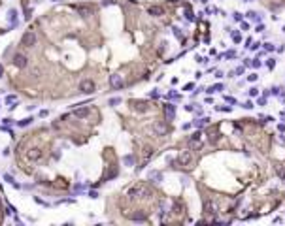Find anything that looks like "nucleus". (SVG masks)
<instances>
[{
    "mask_svg": "<svg viewBox=\"0 0 285 226\" xmlns=\"http://www.w3.org/2000/svg\"><path fill=\"white\" fill-rule=\"evenodd\" d=\"M34 43H36V34L32 32V30L25 32L23 38H21V45H23V47H32Z\"/></svg>",
    "mask_w": 285,
    "mask_h": 226,
    "instance_id": "nucleus-1",
    "label": "nucleus"
},
{
    "mask_svg": "<svg viewBox=\"0 0 285 226\" xmlns=\"http://www.w3.org/2000/svg\"><path fill=\"white\" fill-rule=\"evenodd\" d=\"M79 90H81V92H85V94H91L93 90H94V81H91V79L81 81V83H79Z\"/></svg>",
    "mask_w": 285,
    "mask_h": 226,
    "instance_id": "nucleus-2",
    "label": "nucleus"
},
{
    "mask_svg": "<svg viewBox=\"0 0 285 226\" xmlns=\"http://www.w3.org/2000/svg\"><path fill=\"white\" fill-rule=\"evenodd\" d=\"M142 194H149V190L144 185H140V187H134V188H130V192H129V196L130 198H138V196H142Z\"/></svg>",
    "mask_w": 285,
    "mask_h": 226,
    "instance_id": "nucleus-3",
    "label": "nucleus"
},
{
    "mask_svg": "<svg viewBox=\"0 0 285 226\" xmlns=\"http://www.w3.org/2000/svg\"><path fill=\"white\" fill-rule=\"evenodd\" d=\"M110 85L114 89H121V87H123V79H121V75H117V74L110 75Z\"/></svg>",
    "mask_w": 285,
    "mask_h": 226,
    "instance_id": "nucleus-4",
    "label": "nucleus"
},
{
    "mask_svg": "<svg viewBox=\"0 0 285 226\" xmlns=\"http://www.w3.org/2000/svg\"><path fill=\"white\" fill-rule=\"evenodd\" d=\"M13 64H15L17 68H25L26 66V57L25 55H15L13 57Z\"/></svg>",
    "mask_w": 285,
    "mask_h": 226,
    "instance_id": "nucleus-5",
    "label": "nucleus"
},
{
    "mask_svg": "<svg viewBox=\"0 0 285 226\" xmlns=\"http://www.w3.org/2000/svg\"><path fill=\"white\" fill-rule=\"evenodd\" d=\"M76 10H78V13H79L81 17H89L93 13V10H91V8H87V6H78Z\"/></svg>",
    "mask_w": 285,
    "mask_h": 226,
    "instance_id": "nucleus-6",
    "label": "nucleus"
},
{
    "mask_svg": "<svg viewBox=\"0 0 285 226\" xmlns=\"http://www.w3.org/2000/svg\"><path fill=\"white\" fill-rule=\"evenodd\" d=\"M74 115L78 117V119H85V117L89 115V107H83V109H76Z\"/></svg>",
    "mask_w": 285,
    "mask_h": 226,
    "instance_id": "nucleus-7",
    "label": "nucleus"
},
{
    "mask_svg": "<svg viewBox=\"0 0 285 226\" xmlns=\"http://www.w3.org/2000/svg\"><path fill=\"white\" fill-rule=\"evenodd\" d=\"M179 160H181L183 164H191V153H189V151H183L181 155H179Z\"/></svg>",
    "mask_w": 285,
    "mask_h": 226,
    "instance_id": "nucleus-8",
    "label": "nucleus"
},
{
    "mask_svg": "<svg viewBox=\"0 0 285 226\" xmlns=\"http://www.w3.org/2000/svg\"><path fill=\"white\" fill-rule=\"evenodd\" d=\"M149 13H151V15H162V8H159V6H151V8H149Z\"/></svg>",
    "mask_w": 285,
    "mask_h": 226,
    "instance_id": "nucleus-9",
    "label": "nucleus"
},
{
    "mask_svg": "<svg viewBox=\"0 0 285 226\" xmlns=\"http://www.w3.org/2000/svg\"><path fill=\"white\" fill-rule=\"evenodd\" d=\"M166 117H168V119H174V106H172V104H166Z\"/></svg>",
    "mask_w": 285,
    "mask_h": 226,
    "instance_id": "nucleus-10",
    "label": "nucleus"
},
{
    "mask_svg": "<svg viewBox=\"0 0 285 226\" xmlns=\"http://www.w3.org/2000/svg\"><path fill=\"white\" fill-rule=\"evenodd\" d=\"M29 158H32V160H38V158H40V151H38V149H34V153L30 151V153H29Z\"/></svg>",
    "mask_w": 285,
    "mask_h": 226,
    "instance_id": "nucleus-11",
    "label": "nucleus"
},
{
    "mask_svg": "<svg viewBox=\"0 0 285 226\" xmlns=\"http://www.w3.org/2000/svg\"><path fill=\"white\" fill-rule=\"evenodd\" d=\"M221 89H223V85H214V87H210V89L206 90V92H208V94H211V92H215V90H221Z\"/></svg>",
    "mask_w": 285,
    "mask_h": 226,
    "instance_id": "nucleus-12",
    "label": "nucleus"
},
{
    "mask_svg": "<svg viewBox=\"0 0 285 226\" xmlns=\"http://www.w3.org/2000/svg\"><path fill=\"white\" fill-rule=\"evenodd\" d=\"M30 123H32V119H30V117H26V119L19 121V123H17V126H26V124H30Z\"/></svg>",
    "mask_w": 285,
    "mask_h": 226,
    "instance_id": "nucleus-13",
    "label": "nucleus"
},
{
    "mask_svg": "<svg viewBox=\"0 0 285 226\" xmlns=\"http://www.w3.org/2000/svg\"><path fill=\"white\" fill-rule=\"evenodd\" d=\"M121 100H119V98H111V100H110V106H117V104H119Z\"/></svg>",
    "mask_w": 285,
    "mask_h": 226,
    "instance_id": "nucleus-14",
    "label": "nucleus"
},
{
    "mask_svg": "<svg viewBox=\"0 0 285 226\" xmlns=\"http://www.w3.org/2000/svg\"><path fill=\"white\" fill-rule=\"evenodd\" d=\"M125 162L126 164H132V156H125Z\"/></svg>",
    "mask_w": 285,
    "mask_h": 226,
    "instance_id": "nucleus-15",
    "label": "nucleus"
},
{
    "mask_svg": "<svg viewBox=\"0 0 285 226\" xmlns=\"http://www.w3.org/2000/svg\"><path fill=\"white\" fill-rule=\"evenodd\" d=\"M244 107H247V109H251V107H253V104H251V102H246V104H244Z\"/></svg>",
    "mask_w": 285,
    "mask_h": 226,
    "instance_id": "nucleus-16",
    "label": "nucleus"
},
{
    "mask_svg": "<svg viewBox=\"0 0 285 226\" xmlns=\"http://www.w3.org/2000/svg\"><path fill=\"white\" fill-rule=\"evenodd\" d=\"M0 77H2V64H0Z\"/></svg>",
    "mask_w": 285,
    "mask_h": 226,
    "instance_id": "nucleus-17",
    "label": "nucleus"
}]
</instances>
